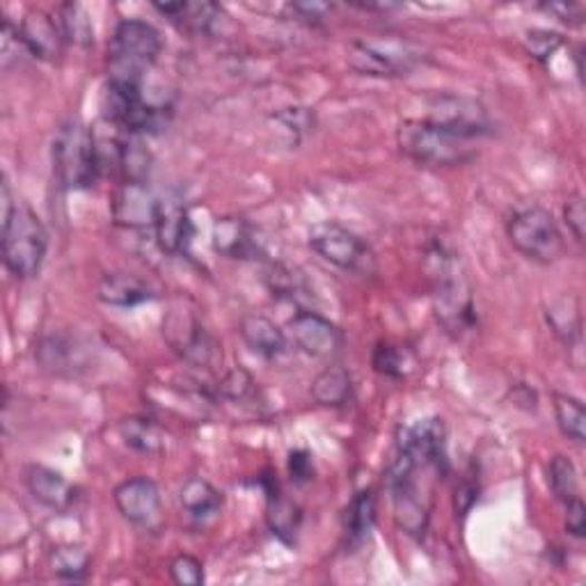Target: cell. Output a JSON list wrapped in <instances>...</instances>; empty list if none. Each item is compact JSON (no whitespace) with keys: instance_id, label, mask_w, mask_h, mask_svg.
<instances>
[{"instance_id":"cell-13","label":"cell","mask_w":586,"mask_h":586,"mask_svg":"<svg viewBox=\"0 0 586 586\" xmlns=\"http://www.w3.org/2000/svg\"><path fill=\"white\" fill-rule=\"evenodd\" d=\"M287 332L289 339L309 358H335L344 344L341 330L330 319L305 307H300L287 321Z\"/></svg>"},{"instance_id":"cell-32","label":"cell","mask_w":586,"mask_h":586,"mask_svg":"<svg viewBox=\"0 0 586 586\" xmlns=\"http://www.w3.org/2000/svg\"><path fill=\"white\" fill-rule=\"evenodd\" d=\"M371 367L385 378L401 380L413 369V358L406 348L393 341H378L371 354Z\"/></svg>"},{"instance_id":"cell-39","label":"cell","mask_w":586,"mask_h":586,"mask_svg":"<svg viewBox=\"0 0 586 586\" xmlns=\"http://www.w3.org/2000/svg\"><path fill=\"white\" fill-rule=\"evenodd\" d=\"M564 222L568 227V231L575 237L577 244H584L586 237V207H584V198L579 192L568 195V200L564 205Z\"/></svg>"},{"instance_id":"cell-20","label":"cell","mask_w":586,"mask_h":586,"mask_svg":"<svg viewBox=\"0 0 586 586\" xmlns=\"http://www.w3.org/2000/svg\"><path fill=\"white\" fill-rule=\"evenodd\" d=\"M211 246L218 255L227 259H257L261 255V246L255 229L248 225V220L237 218V216H227L218 218L211 231Z\"/></svg>"},{"instance_id":"cell-2","label":"cell","mask_w":586,"mask_h":586,"mask_svg":"<svg viewBox=\"0 0 586 586\" xmlns=\"http://www.w3.org/2000/svg\"><path fill=\"white\" fill-rule=\"evenodd\" d=\"M434 477L440 479L434 467L413 460L397 447L385 465V486L393 499L395 520L413 538H424L431 523Z\"/></svg>"},{"instance_id":"cell-22","label":"cell","mask_w":586,"mask_h":586,"mask_svg":"<svg viewBox=\"0 0 586 586\" xmlns=\"http://www.w3.org/2000/svg\"><path fill=\"white\" fill-rule=\"evenodd\" d=\"M97 298L108 307L131 309L151 302L156 298V291L145 280L133 276V272L115 270V272H106V276L99 280Z\"/></svg>"},{"instance_id":"cell-9","label":"cell","mask_w":586,"mask_h":586,"mask_svg":"<svg viewBox=\"0 0 586 586\" xmlns=\"http://www.w3.org/2000/svg\"><path fill=\"white\" fill-rule=\"evenodd\" d=\"M424 49L410 39L380 34L356 39L348 47V64L354 71L371 78L408 76L424 62Z\"/></svg>"},{"instance_id":"cell-14","label":"cell","mask_w":586,"mask_h":586,"mask_svg":"<svg viewBox=\"0 0 586 586\" xmlns=\"http://www.w3.org/2000/svg\"><path fill=\"white\" fill-rule=\"evenodd\" d=\"M151 231L156 246H159L166 255L172 257L188 255L195 227L190 220L188 205L179 198V195L170 192L156 200V216Z\"/></svg>"},{"instance_id":"cell-6","label":"cell","mask_w":586,"mask_h":586,"mask_svg":"<svg viewBox=\"0 0 586 586\" xmlns=\"http://www.w3.org/2000/svg\"><path fill=\"white\" fill-rule=\"evenodd\" d=\"M397 145L404 156L426 168H456L470 163L477 149L467 140L431 120H404L397 129Z\"/></svg>"},{"instance_id":"cell-28","label":"cell","mask_w":586,"mask_h":586,"mask_svg":"<svg viewBox=\"0 0 586 586\" xmlns=\"http://www.w3.org/2000/svg\"><path fill=\"white\" fill-rule=\"evenodd\" d=\"M120 438L138 454L156 456L166 449V434L161 426L147 417H127L120 421Z\"/></svg>"},{"instance_id":"cell-27","label":"cell","mask_w":586,"mask_h":586,"mask_svg":"<svg viewBox=\"0 0 586 586\" xmlns=\"http://www.w3.org/2000/svg\"><path fill=\"white\" fill-rule=\"evenodd\" d=\"M268 504H266V523L268 529L272 532V536H278L282 543L294 545L300 523H302V514L298 509V504H294L291 499H287L280 490L266 495Z\"/></svg>"},{"instance_id":"cell-1","label":"cell","mask_w":586,"mask_h":586,"mask_svg":"<svg viewBox=\"0 0 586 586\" xmlns=\"http://www.w3.org/2000/svg\"><path fill=\"white\" fill-rule=\"evenodd\" d=\"M428 282H431L434 315L451 339H463L477 330V305L470 280L454 250L434 244L426 252Z\"/></svg>"},{"instance_id":"cell-18","label":"cell","mask_w":586,"mask_h":586,"mask_svg":"<svg viewBox=\"0 0 586 586\" xmlns=\"http://www.w3.org/2000/svg\"><path fill=\"white\" fill-rule=\"evenodd\" d=\"M153 10L190 37H213L227 19L216 3H153Z\"/></svg>"},{"instance_id":"cell-24","label":"cell","mask_w":586,"mask_h":586,"mask_svg":"<svg viewBox=\"0 0 586 586\" xmlns=\"http://www.w3.org/2000/svg\"><path fill=\"white\" fill-rule=\"evenodd\" d=\"M545 324L553 330V335L566 346L575 348L582 341V307L577 296L564 294L555 298L548 307H545Z\"/></svg>"},{"instance_id":"cell-23","label":"cell","mask_w":586,"mask_h":586,"mask_svg":"<svg viewBox=\"0 0 586 586\" xmlns=\"http://www.w3.org/2000/svg\"><path fill=\"white\" fill-rule=\"evenodd\" d=\"M181 511L198 525L213 520L222 509V493L202 477H190L179 490Z\"/></svg>"},{"instance_id":"cell-17","label":"cell","mask_w":586,"mask_h":586,"mask_svg":"<svg viewBox=\"0 0 586 586\" xmlns=\"http://www.w3.org/2000/svg\"><path fill=\"white\" fill-rule=\"evenodd\" d=\"M156 200L145 181H122L112 198V220L125 229H153Z\"/></svg>"},{"instance_id":"cell-35","label":"cell","mask_w":586,"mask_h":586,"mask_svg":"<svg viewBox=\"0 0 586 586\" xmlns=\"http://www.w3.org/2000/svg\"><path fill=\"white\" fill-rule=\"evenodd\" d=\"M523 44H525V51L538 60V62H548L564 44L566 39L564 34L555 32V30H545V28H532L525 32L523 37Z\"/></svg>"},{"instance_id":"cell-38","label":"cell","mask_w":586,"mask_h":586,"mask_svg":"<svg viewBox=\"0 0 586 586\" xmlns=\"http://www.w3.org/2000/svg\"><path fill=\"white\" fill-rule=\"evenodd\" d=\"M276 122H280L285 131L294 136V140H300L309 131H315V112H309V108H300V106L285 108L276 115Z\"/></svg>"},{"instance_id":"cell-19","label":"cell","mask_w":586,"mask_h":586,"mask_svg":"<svg viewBox=\"0 0 586 586\" xmlns=\"http://www.w3.org/2000/svg\"><path fill=\"white\" fill-rule=\"evenodd\" d=\"M239 335L244 339V344L252 350L255 356H259L266 362H276L280 358L287 356L289 350V337L287 332L264 315H246L239 324Z\"/></svg>"},{"instance_id":"cell-21","label":"cell","mask_w":586,"mask_h":586,"mask_svg":"<svg viewBox=\"0 0 586 586\" xmlns=\"http://www.w3.org/2000/svg\"><path fill=\"white\" fill-rule=\"evenodd\" d=\"M23 481L32 499H37L51 511H67L76 501V488L56 470L47 465H28L23 473Z\"/></svg>"},{"instance_id":"cell-36","label":"cell","mask_w":586,"mask_h":586,"mask_svg":"<svg viewBox=\"0 0 586 586\" xmlns=\"http://www.w3.org/2000/svg\"><path fill=\"white\" fill-rule=\"evenodd\" d=\"M218 393L229 401H246L255 393V380L246 369L237 367L222 376L218 383Z\"/></svg>"},{"instance_id":"cell-8","label":"cell","mask_w":586,"mask_h":586,"mask_svg":"<svg viewBox=\"0 0 586 586\" xmlns=\"http://www.w3.org/2000/svg\"><path fill=\"white\" fill-rule=\"evenodd\" d=\"M307 246L330 266L358 278H376L378 257L374 248L358 231L348 229L337 220L311 225L307 231Z\"/></svg>"},{"instance_id":"cell-5","label":"cell","mask_w":586,"mask_h":586,"mask_svg":"<svg viewBox=\"0 0 586 586\" xmlns=\"http://www.w3.org/2000/svg\"><path fill=\"white\" fill-rule=\"evenodd\" d=\"M53 177L64 190H88L101 175V153L95 131L81 120H67L51 145Z\"/></svg>"},{"instance_id":"cell-44","label":"cell","mask_w":586,"mask_h":586,"mask_svg":"<svg viewBox=\"0 0 586 586\" xmlns=\"http://www.w3.org/2000/svg\"><path fill=\"white\" fill-rule=\"evenodd\" d=\"M540 10L553 14L557 21L566 26H582L586 14V8L582 3H545L540 6Z\"/></svg>"},{"instance_id":"cell-12","label":"cell","mask_w":586,"mask_h":586,"mask_svg":"<svg viewBox=\"0 0 586 586\" xmlns=\"http://www.w3.org/2000/svg\"><path fill=\"white\" fill-rule=\"evenodd\" d=\"M431 120L467 140H477L490 133L488 110L473 97L465 95H436L428 101V117Z\"/></svg>"},{"instance_id":"cell-33","label":"cell","mask_w":586,"mask_h":586,"mask_svg":"<svg viewBox=\"0 0 586 586\" xmlns=\"http://www.w3.org/2000/svg\"><path fill=\"white\" fill-rule=\"evenodd\" d=\"M51 570L64 582H86L90 573V555L81 545H62L51 553Z\"/></svg>"},{"instance_id":"cell-30","label":"cell","mask_w":586,"mask_h":586,"mask_svg":"<svg viewBox=\"0 0 586 586\" xmlns=\"http://www.w3.org/2000/svg\"><path fill=\"white\" fill-rule=\"evenodd\" d=\"M264 282H266L270 296L289 300V302H298L300 298L309 296L302 272L298 268L287 266V264H270V268L266 270Z\"/></svg>"},{"instance_id":"cell-37","label":"cell","mask_w":586,"mask_h":586,"mask_svg":"<svg viewBox=\"0 0 586 586\" xmlns=\"http://www.w3.org/2000/svg\"><path fill=\"white\" fill-rule=\"evenodd\" d=\"M170 577L179 586H202L205 584V566L192 555H177L170 562Z\"/></svg>"},{"instance_id":"cell-43","label":"cell","mask_w":586,"mask_h":586,"mask_svg":"<svg viewBox=\"0 0 586 586\" xmlns=\"http://www.w3.org/2000/svg\"><path fill=\"white\" fill-rule=\"evenodd\" d=\"M289 475L296 484H307L315 479V463H311L309 451L296 449L289 454Z\"/></svg>"},{"instance_id":"cell-11","label":"cell","mask_w":586,"mask_h":586,"mask_svg":"<svg viewBox=\"0 0 586 586\" xmlns=\"http://www.w3.org/2000/svg\"><path fill=\"white\" fill-rule=\"evenodd\" d=\"M395 447L408 454L413 460L434 467L440 477L449 473L447 428L440 417H421L404 424L397 434Z\"/></svg>"},{"instance_id":"cell-10","label":"cell","mask_w":586,"mask_h":586,"mask_svg":"<svg viewBox=\"0 0 586 586\" xmlns=\"http://www.w3.org/2000/svg\"><path fill=\"white\" fill-rule=\"evenodd\" d=\"M163 337L175 354L192 367L213 369L222 360V350L213 335L183 302L172 305L163 317Z\"/></svg>"},{"instance_id":"cell-41","label":"cell","mask_w":586,"mask_h":586,"mask_svg":"<svg viewBox=\"0 0 586 586\" xmlns=\"http://www.w3.org/2000/svg\"><path fill=\"white\" fill-rule=\"evenodd\" d=\"M287 12L296 17V21L302 23H321L332 12V6L328 3H289Z\"/></svg>"},{"instance_id":"cell-42","label":"cell","mask_w":586,"mask_h":586,"mask_svg":"<svg viewBox=\"0 0 586 586\" xmlns=\"http://www.w3.org/2000/svg\"><path fill=\"white\" fill-rule=\"evenodd\" d=\"M566 532L575 538L586 536V506L582 497H573L566 504Z\"/></svg>"},{"instance_id":"cell-3","label":"cell","mask_w":586,"mask_h":586,"mask_svg":"<svg viewBox=\"0 0 586 586\" xmlns=\"http://www.w3.org/2000/svg\"><path fill=\"white\" fill-rule=\"evenodd\" d=\"M0 205H3V261L17 280L34 278L49 252V231L39 216L26 205L12 198L10 183L0 188Z\"/></svg>"},{"instance_id":"cell-15","label":"cell","mask_w":586,"mask_h":586,"mask_svg":"<svg viewBox=\"0 0 586 586\" xmlns=\"http://www.w3.org/2000/svg\"><path fill=\"white\" fill-rule=\"evenodd\" d=\"M112 501L120 516L142 529H151L161 520V490L149 477H131L117 484Z\"/></svg>"},{"instance_id":"cell-4","label":"cell","mask_w":586,"mask_h":586,"mask_svg":"<svg viewBox=\"0 0 586 586\" xmlns=\"http://www.w3.org/2000/svg\"><path fill=\"white\" fill-rule=\"evenodd\" d=\"M163 53L159 28L142 19L117 21L106 53L108 83L145 86V76Z\"/></svg>"},{"instance_id":"cell-26","label":"cell","mask_w":586,"mask_h":586,"mask_svg":"<svg viewBox=\"0 0 586 586\" xmlns=\"http://www.w3.org/2000/svg\"><path fill=\"white\" fill-rule=\"evenodd\" d=\"M311 399L324 408H344L354 401V378L341 365L326 367L315 380H311Z\"/></svg>"},{"instance_id":"cell-40","label":"cell","mask_w":586,"mask_h":586,"mask_svg":"<svg viewBox=\"0 0 586 586\" xmlns=\"http://www.w3.org/2000/svg\"><path fill=\"white\" fill-rule=\"evenodd\" d=\"M19 56H28L19 39V28L10 19H6L3 23V67L10 69L12 64H19Z\"/></svg>"},{"instance_id":"cell-7","label":"cell","mask_w":586,"mask_h":586,"mask_svg":"<svg viewBox=\"0 0 586 586\" xmlns=\"http://www.w3.org/2000/svg\"><path fill=\"white\" fill-rule=\"evenodd\" d=\"M506 237L534 264H555L566 255V239L555 216L540 205H525L506 218Z\"/></svg>"},{"instance_id":"cell-34","label":"cell","mask_w":586,"mask_h":586,"mask_svg":"<svg viewBox=\"0 0 586 586\" xmlns=\"http://www.w3.org/2000/svg\"><path fill=\"white\" fill-rule=\"evenodd\" d=\"M548 486L562 504H566L573 497H579L577 467L568 456L557 454L550 458V463H548Z\"/></svg>"},{"instance_id":"cell-29","label":"cell","mask_w":586,"mask_h":586,"mask_svg":"<svg viewBox=\"0 0 586 586\" xmlns=\"http://www.w3.org/2000/svg\"><path fill=\"white\" fill-rule=\"evenodd\" d=\"M56 19L67 44H73L78 49H90L95 44V26L83 6L64 3L58 8Z\"/></svg>"},{"instance_id":"cell-31","label":"cell","mask_w":586,"mask_h":586,"mask_svg":"<svg viewBox=\"0 0 586 586\" xmlns=\"http://www.w3.org/2000/svg\"><path fill=\"white\" fill-rule=\"evenodd\" d=\"M553 408H555V419L559 431L573 440L575 445H584L586 438V410L584 404L577 397L570 395H555L553 397Z\"/></svg>"},{"instance_id":"cell-25","label":"cell","mask_w":586,"mask_h":586,"mask_svg":"<svg viewBox=\"0 0 586 586\" xmlns=\"http://www.w3.org/2000/svg\"><path fill=\"white\" fill-rule=\"evenodd\" d=\"M341 525H344L346 543L350 548H358V545H362L369 538L376 525V495L371 488L356 493L354 499L348 501L341 516Z\"/></svg>"},{"instance_id":"cell-16","label":"cell","mask_w":586,"mask_h":586,"mask_svg":"<svg viewBox=\"0 0 586 586\" xmlns=\"http://www.w3.org/2000/svg\"><path fill=\"white\" fill-rule=\"evenodd\" d=\"M19 28V39L26 49V53L34 60L42 62H56L62 56V47L67 44L60 23L53 14L44 10H30Z\"/></svg>"},{"instance_id":"cell-45","label":"cell","mask_w":586,"mask_h":586,"mask_svg":"<svg viewBox=\"0 0 586 586\" xmlns=\"http://www.w3.org/2000/svg\"><path fill=\"white\" fill-rule=\"evenodd\" d=\"M573 58H575V64H577V76L582 78L584 76V69H582V49H577Z\"/></svg>"}]
</instances>
